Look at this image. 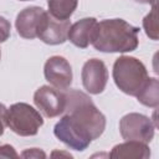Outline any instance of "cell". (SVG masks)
I'll use <instances>...</instances> for the list:
<instances>
[{
	"label": "cell",
	"mask_w": 159,
	"mask_h": 159,
	"mask_svg": "<svg viewBox=\"0 0 159 159\" xmlns=\"http://www.w3.org/2000/svg\"><path fill=\"white\" fill-rule=\"evenodd\" d=\"M65 116L53 127L55 137L68 148L83 152L106 129V117L92 98L78 89L65 92Z\"/></svg>",
	"instance_id": "6da1fadb"
},
{
	"label": "cell",
	"mask_w": 159,
	"mask_h": 159,
	"mask_svg": "<svg viewBox=\"0 0 159 159\" xmlns=\"http://www.w3.org/2000/svg\"><path fill=\"white\" fill-rule=\"evenodd\" d=\"M139 29L123 19H106L97 24L93 47L101 52H130L138 47Z\"/></svg>",
	"instance_id": "7a4b0ae2"
},
{
	"label": "cell",
	"mask_w": 159,
	"mask_h": 159,
	"mask_svg": "<svg viewBox=\"0 0 159 159\" xmlns=\"http://www.w3.org/2000/svg\"><path fill=\"white\" fill-rule=\"evenodd\" d=\"M116 86L128 96H137L148 80V71L142 61L132 56H119L112 71Z\"/></svg>",
	"instance_id": "3957f363"
},
{
	"label": "cell",
	"mask_w": 159,
	"mask_h": 159,
	"mask_svg": "<svg viewBox=\"0 0 159 159\" xmlns=\"http://www.w3.org/2000/svg\"><path fill=\"white\" fill-rule=\"evenodd\" d=\"M5 122L15 134L21 137L36 135L43 125V118L40 112L24 102L14 103L7 108Z\"/></svg>",
	"instance_id": "277c9868"
},
{
	"label": "cell",
	"mask_w": 159,
	"mask_h": 159,
	"mask_svg": "<svg viewBox=\"0 0 159 159\" xmlns=\"http://www.w3.org/2000/svg\"><path fill=\"white\" fill-rule=\"evenodd\" d=\"M119 132L125 140L150 143L154 138L155 124L142 113H128L119 120Z\"/></svg>",
	"instance_id": "5b68a950"
},
{
	"label": "cell",
	"mask_w": 159,
	"mask_h": 159,
	"mask_svg": "<svg viewBox=\"0 0 159 159\" xmlns=\"http://www.w3.org/2000/svg\"><path fill=\"white\" fill-rule=\"evenodd\" d=\"M34 103L47 118H53L65 111V93L51 86H41L34 93Z\"/></svg>",
	"instance_id": "8992f818"
},
{
	"label": "cell",
	"mask_w": 159,
	"mask_h": 159,
	"mask_svg": "<svg viewBox=\"0 0 159 159\" xmlns=\"http://www.w3.org/2000/svg\"><path fill=\"white\" fill-rule=\"evenodd\" d=\"M43 75L46 81L55 88L65 91L72 83V67L70 62L62 56L50 57L43 66Z\"/></svg>",
	"instance_id": "52a82bcc"
},
{
	"label": "cell",
	"mask_w": 159,
	"mask_h": 159,
	"mask_svg": "<svg viewBox=\"0 0 159 159\" xmlns=\"http://www.w3.org/2000/svg\"><path fill=\"white\" fill-rule=\"evenodd\" d=\"M84 89L91 94H99L104 91L108 81V71L102 60L91 58L84 62L81 72Z\"/></svg>",
	"instance_id": "ba28073f"
},
{
	"label": "cell",
	"mask_w": 159,
	"mask_h": 159,
	"mask_svg": "<svg viewBox=\"0 0 159 159\" xmlns=\"http://www.w3.org/2000/svg\"><path fill=\"white\" fill-rule=\"evenodd\" d=\"M70 26V20H60L50 12H45L37 31V37L47 45H61L67 41Z\"/></svg>",
	"instance_id": "9c48e42d"
},
{
	"label": "cell",
	"mask_w": 159,
	"mask_h": 159,
	"mask_svg": "<svg viewBox=\"0 0 159 159\" xmlns=\"http://www.w3.org/2000/svg\"><path fill=\"white\" fill-rule=\"evenodd\" d=\"M45 12L46 11L40 6H29L21 10L15 20L17 34L27 40L37 37V31Z\"/></svg>",
	"instance_id": "30bf717a"
},
{
	"label": "cell",
	"mask_w": 159,
	"mask_h": 159,
	"mask_svg": "<svg viewBox=\"0 0 159 159\" xmlns=\"http://www.w3.org/2000/svg\"><path fill=\"white\" fill-rule=\"evenodd\" d=\"M97 24L98 21L94 17H83L78 20L70 26L67 40H70V42L73 43L76 47H88L96 36Z\"/></svg>",
	"instance_id": "8fae6325"
},
{
	"label": "cell",
	"mask_w": 159,
	"mask_h": 159,
	"mask_svg": "<svg viewBox=\"0 0 159 159\" xmlns=\"http://www.w3.org/2000/svg\"><path fill=\"white\" fill-rule=\"evenodd\" d=\"M113 159H148L150 158V149L147 143L137 140H125L117 144L109 153Z\"/></svg>",
	"instance_id": "7c38bea8"
},
{
	"label": "cell",
	"mask_w": 159,
	"mask_h": 159,
	"mask_svg": "<svg viewBox=\"0 0 159 159\" xmlns=\"http://www.w3.org/2000/svg\"><path fill=\"white\" fill-rule=\"evenodd\" d=\"M143 106L157 108L159 106V82L155 77H148L142 89L135 96Z\"/></svg>",
	"instance_id": "4fadbf2b"
},
{
	"label": "cell",
	"mask_w": 159,
	"mask_h": 159,
	"mask_svg": "<svg viewBox=\"0 0 159 159\" xmlns=\"http://www.w3.org/2000/svg\"><path fill=\"white\" fill-rule=\"evenodd\" d=\"M78 0H47L48 12L60 20H68L77 9Z\"/></svg>",
	"instance_id": "5bb4252c"
},
{
	"label": "cell",
	"mask_w": 159,
	"mask_h": 159,
	"mask_svg": "<svg viewBox=\"0 0 159 159\" xmlns=\"http://www.w3.org/2000/svg\"><path fill=\"white\" fill-rule=\"evenodd\" d=\"M143 29L145 31V35L157 41L158 40V22H157V6L153 5L150 12L145 15L143 19Z\"/></svg>",
	"instance_id": "9a60e30c"
},
{
	"label": "cell",
	"mask_w": 159,
	"mask_h": 159,
	"mask_svg": "<svg viewBox=\"0 0 159 159\" xmlns=\"http://www.w3.org/2000/svg\"><path fill=\"white\" fill-rule=\"evenodd\" d=\"M11 34V25L7 19L4 16H0V43L5 42Z\"/></svg>",
	"instance_id": "2e32d148"
},
{
	"label": "cell",
	"mask_w": 159,
	"mask_h": 159,
	"mask_svg": "<svg viewBox=\"0 0 159 159\" xmlns=\"http://www.w3.org/2000/svg\"><path fill=\"white\" fill-rule=\"evenodd\" d=\"M20 155L16 153L12 145L10 144H2L0 145V158H15L17 159Z\"/></svg>",
	"instance_id": "e0dca14e"
},
{
	"label": "cell",
	"mask_w": 159,
	"mask_h": 159,
	"mask_svg": "<svg viewBox=\"0 0 159 159\" xmlns=\"http://www.w3.org/2000/svg\"><path fill=\"white\" fill-rule=\"evenodd\" d=\"M21 157L22 158H30V159H40V158H46V154L45 152H42L41 149L39 148H31V149H26L21 153Z\"/></svg>",
	"instance_id": "ac0fdd59"
},
{
	"label": "cell",
	"mask_w": 159,
	"mask_h": 159,
	"mask_svg": "<svg viewBox=\"0 0 159 159\" xmlns=\"http://www.w3.org/2000/svg\"><path fill=\"white\" fill-rule=\"evenodd\" d=\"M6 111L7 108L0 103V137L4 134V130H5V127H6V122H5V117H6Z\"/></svg>",
	"instance_id": "d6986e66"
},
{
	"label": "cell",
	"mask_w": 159,
	"mask_h": 159,
	"mask_svg": "<svg viewBox=\"0 0 159 159\" xmlns=\"http://www.w3.org/2000/svg\"><path fill=\"white\" fill-rule=\"evenodd\" d=\"M57 155H65V157H67V158H72V155L70 154V153H63V152H53L52 154H51V157H57Z\"/></svg>",
	"instance_id": "ffe728a7"
},
{
	"label": "cell",
	"mask_w": 159,
	"mask_h": 159,
	"mask_svg": "<svg viewBox=\"0 0 159 159\" xmlns=\"http://www.w3.org/2000/svg\"><path fill=\"white\" fill-rule=\"evenodd\" d=\"M134 1L140 2V4H152V5L157 4V0H134Z\"/></svg>",
	"instance_id": "44dd1931"
},
{
	"label": "cell",
	"mask_w": 159,
	"mask_h": 159,
	"mask_svg": "<svg viewBox=\"0 0 159 159\" xmlns=\"http://www.w3.org/2000/svg\"><path fill=\"white\" fill-rule=\"evenodd\" d=\"M0 60H1V51H0Z\"/></svg>",
	"instance_id": "7402d4cb"
},
{
	"label": "cell",
	"mask_w": 159,
	"mask_h": 159,
	"mask_svg": "<svg viewBox=\"0 0 159 159\" xmlns=\"http://www.w3.org/2000/svg\"><path fill=\"white\" fill-rule=\"evenodd\" d=\"M20 1H29V0H20Z\"/></svg>",
	"instance_id": "603a6c76"
}]
</instances>
